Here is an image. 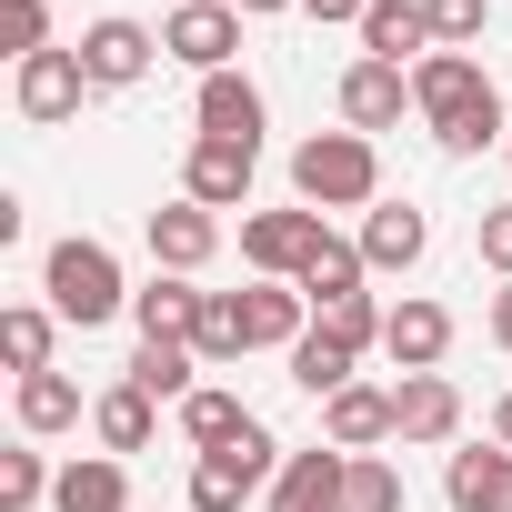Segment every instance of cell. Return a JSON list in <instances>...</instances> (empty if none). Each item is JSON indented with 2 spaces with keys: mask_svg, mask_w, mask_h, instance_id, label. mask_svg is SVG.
Returning a JSON list of instances; mask_svg holds the SVG:
<instances>
[{
  "mask_svg": "<svg viewBox=\"0 0 512 512\" xmlns=\"http://www.w3.org/2000/svg\"><path fill=\"white\" fill-rule=\"evenodd\" d=\"M292 201L302 211H372L382 201V151L362 131H312L292 151Z\"/></svg>",
  "mask_w": 512,
  "mask_h": 512,
  "instance_id": "6da1fadb",
  "label": "cell"
},
{
  "mask_svg": "<svg viewBox=\"0 0 512 512\" xmlns=\"http://www.w3.org/2000/svg\"><path fill=\"white\" fill-rule=\"evenodd\" d=\"M41 292H51V312H61V322H81V332H101L111 312H131V292H121V262H111V241H91V231L51 241V262H41Z\"/></svg>",
  "mask_w": 512,
  "mask_h": 512,
  "instance_id": "7a4b0ae2",
  "label": "cell"
},
{
  "mask_svg": "<svg viewBox=\"0 0 512 512\" xmlns=\"http://www.w3.org/2000/svg\"><path fill=\"white\" fill-rule=\"evenodd\" d=\"M282 462H292V452H282L262 422H251L231 452H201V462H191V512H241V502H272Z\"/></svg>",
  "mask_w": 512,
  "mask_h": 512,
  "instance_id": "3957f363",
  "label": "cell"
},
{
  "mask_svg": "<svg viewBox=\"0 0 512 512\" xmlns=\"http://www.w3.org/2000/svg\"><path fill=\"white\" fill-rule=\"evenodd\" d=\"M332 241V221L322 211H241V262L251 272H262V282H302V262H312V251Z\"/></svg>",
  "mask_w": 512,
  "mask_h": 512,
  "instance_id": "277c9868",
  "label": "cell"
},
{
  "mask_svg": "<svg viewBox=\"0 0 512 512\" xmlns=\"http://www.w3.org/2000/svg\"><path fill=\"white\" fill-rule=\"evenodd\" d=\"M492 101H502V91H492V71H482L472 51H432V61L412 71V111L432 121V141H442V131H462L472 111H492Z\"/></svg>",
  "mask_w": 512,
  "mask_h": 512,
  "instance_id": "5b68a950",
  "label": "cell"
},
{
  "mask_svg": "<svg viewBox=\"0 0 512 512\" xmlns=\"http://www.w3.org/2000/svg\"><path fill=\"white\" fill-rule=\"evenodd\" d=\"M11 101H21V121H31V131H61V121H81V101H91V71H81V51H41V61H21V71H11Z\"/></svg>",
  "mask_w": 512,
  "mask_h": 512,
  "instance_id": "8992f818",
  "label": "cell"
},
{
  "mask_svg": "<svg viewBox=\"0 0 512 512\" xmlns=\"http://www.w3.org/2000/svg\"><path fill=\"white\" fill-rule=\"evenodd\" d=\"M231 51H241V11L231 0H181V11L161 21V61H191L201 81L231 71Z\"/></svg>",
  "mask_w": 512,
  "mask_h": 512,
  "instance_id": "52a82bcc",
  "label": "cell"
},
{
  "mask_svg": "<svg viewBox=\"0 0 512 512\" xmlns=\"http://www.w3.org/2000/svg\"><path fill=\"white\" fill-rule=\"evenodd\" d=\"M71 51H81L91 91H131V81H151V61H161V31H141V21H91Z\"/></svg>",
  "mask_w": 512,
  "mask_h": 512,
  "instance_id": "ba28073f",
  "label": "cell"
},
{
  "mask_svg": "<svg viewBox=\"0 0 512 512\" xmlns=\"http://www.w3.org/2000/svg\"><path fill=\"white\" fill-rule=\"evenodd\" d=\"M251 161H262V151H241V141H191L181 201H201V211H251Z\"/></svg>",
  "mask_w": 512,
  "mask_h": 512,
  "instance_id": "9c48e42d",
  "label": "cell"
},
{
  "mask_svg": "<svg viewBox=\"0 0 512 512\" xmlns=\"http://www.w3.org/2000/svg\"><path fill=\"white\" fill-rule=\"evenodd\" d=\"M191 121H201V141L262 151V91H251V71H211V81L191 91Z\"/></svg>",
  "mask_w": 512,
  "mask_h": 512,
  "instance_id": "30bf717a",
  "label": "cell"
},
{
  "mask_svg": "<svg viewBox=\"0 0 512 512\" xmlns=\"http://www.w3.org/2000/svg\"><path fill=\"white\" fill-rule=\"evenodd\" d=\"M141 241H151L161 272H201L211 251H221V211H201V201H161V211L141 221Z\"/></svg>",
  "mask_w": 512,
  "mask_h": 512,
  "instance_id": "8fae6325",
  "label": "cell"
},
{
  "mask_svg": "<svg viewBox=\"0 0 512 512\" xmlns=\"http://www.w3.org/2000/svg\"><path fill=\"white\" fill-rule=\"evenodd\" d=\"M402 111H412V71H392V61H352V71H342V131L372 141V131H392Z\"/></svg>",
  "mask_w": 512,
  "mask_h": 512,
  "instance_id": "7c38bea8",
  "label": "cell"
},
{
  "mask_svg": "<svg viewBox=\"0 0 512 512\" xmlns=\"http://www.w3.org/2000/svg\"><path fill=\"white\" fill-rule=\"evenodd\" d=\"M462 432V392L442 372H402L392 382V442H452Z\"/></svg>",
  "mask_w": 512,
  "mask_h": 512,
  "instance_id": "4fadbf2b",
  "label": "cell"
},
{
  "mask_svg": "<svg viewBox=\"0 0 512 512\" xmlns=\"http://www.w3.org/2000/svg\"><path fill=\"white\" fill-rule=\"evenodd\" d=\"M342 472H352V452L312 442V452H292V462H282V482H272V502H262V512H342Z\"/></svg>",
  "mask_w": 512,
  "mask_h": 512,
  "instance_id": "5bb4252c",
  "label": "cell"
},
{
  "mask_svg": "<svg viewBox=\"0 0 512 512\" xmlns=\"http://www.w3.org/2000/svg\"><path fill=\"white\" fill-rule=\"evenodd\" d=\"M362 61H392V71H422L432 61L422 0H372V11H362Z\"/></svg>",
  "mask_w": 512,
  "mask_h": 512,
  "instance_id": "9a60e30c",
  "label": "cell"
},
{
  "mask_svg": "<svg viewBox=\"0 0 512 512\" xmlns=\"http://www.w3.org/2000/svg\"><path fill=\"white\" fill-rule=\"evenodd\" d=\"M382 352L402 362V372H442V352H452V312L442 302H392V322H382Z\"/></svg>",
  "mask_w": 512,
  "mask_h": 512,
  "instance_id": "2e32d148",
  "label": "cell"
},
{
  "mask_svg": "<svg viewBox=\"0 0 512 512\" xmlns=\"http://www.w3.org/2000/svg\"><path fill=\"white\" fill-rule=\"evenodd\" d=\"M241 312H251V352H302V332H312V292L302 282H251Z\"/></svg>",
  "mask_w": 512,
  "mask_h": 512,
  "instance_id": "e0dca14e",
  "label": "cell"
},
{
  "mask_svg": "<svg viewBox=\"0 0 512 512\" xmlns=\"http://www.w3.org/2000/svg\"><path fill=\"white\" fill-rule=\"evenodd\" d=\"M442 492H452V512H512V452H502V442H472V452H452Z\"/></svg>",
  "mask_w": 512,
  "mask_h": 512,
  "instance_id": "ac0fdd59",
  "label": "cell"
},
{
  "mask_svg": "<svg viewBox=\"0 0 512 512\" xmlns=\"http://www.w3.org/2000/svg\"><path fill=\"white\" fill-rule=\"evenodd\" d=\"M432 251V221L412 211V201H372V221H362V262L372 272H412Z\"/></svg>",
  "mask_w": 512,
  "mask_h": 512,
  "instance_id": "d6986e66",
  "label": "cell"
},
{
  "mask_svg": "<svg viewBox=\"0 0 512 512\" xmlns=\"http://www.w3.org/2000/svg\"><path fill=\"white\" fill-rule=\"evenodd\" d=\"M322 442H332V452H372V442H392V392H372V382L332 392V402H322Z\"/></svg>",
  "mask_w": 512,
  "mask_h": 512,
  "instance_id": "ffe728a7",
  "label": "cell"
},
{
  "mask_svg": "<svg viewBox=\"0 0 512 512\" xmlns=\"http://www.w3.org/2000/svg\"><path fill=\"white\" fill-rule=\"evenodd\" d=\"M51 512H131V472H121L111 452H81V462H61Z\"/></svg>",
  "mask_w": 512,
  "mask_h": 512,
  "instance_id": "44dd1931",
  "label": "cell"
},
{
  "mask_svg": "<svg viewBox=\"0 0 512 512\" xmlns=\"http://www.w3.org/2000/svg\"><path fill=\"white\" fill-rule=\"evenodd\" d=\"M131 322H141V342H191V322H201L191 272H151V292H131Z\"/></svg>",
  "mask_w": 512,
  "mask_h": 512,
  "instance_id": "7402d4cb",
  "label": "cell"
},
{
  "mask_svg": "<svg viewBox=\"0 0 512 512\" xmlns=\"http://www.w3.org/2000/svg\"><path fill=\"white\" fill-rule=\"evenodd\" d=\"M51 342H61V312L51 302H11V312H0V362H11L21 382L51 372Z\"/></svg>",
  "mask_w": 512,
  "mask_h": 512,
  "instance_id": "603a6c76",
  "label": "cell"
},
{
  "mask_svg": "<svg viewBox=\"0 0 512 512\" xmlns=\"http://www.w3.org/2000/svg\"><path fill=\"white\" fill-rule=\"evenodd\" d=\"M191 352H201V372H221V362H241V352H251V312H241V292H201Z\"/></svg>",
  "mask_w": 512,
  "mask_h": 512,
  "instance_id": "cb8c5ba5",
  "label": "cell"
},
{
  "mask_svg": "<svg viewBox=\"0 0 512 512\" xmlns=\"http://www.w3.org/2000/svg\"><path fill=\"white\" fill-rule=\"evenodd\" d=\"M121 382H141L151 402H191V392H201V352H191V342H141Z\"/></svg>",
  "mask_w": 512,
  "mask_h": 512,
  "instance_id": "d4e9b609",
  "label": "cell"
},
{
  "mask_svg": "<svg viewBox=\"0 0 512 512\" xmlns=\"http://www.w3.org/2000/svg\"><path fill=\"white\" fill-rule=\"evenodd\" d=\"M151 412H161V402H151L141 382H111V392L91 402V432H101V452H111V462H121V452H141V442H151Z\"/></svg>",
  "mask_w": 512,
  "mask_h": 512,
  "instance_id": "484cf974",
  "label": "cell"
},
{
  "mask_svg": "<svg viewBox=\"0 0 512 512\" xmlns=\"http://www.w3.org/2000/svg\"><path fill=\"white\" fill-rule=\"evenodd\" d=\"M362 272H372V262H362V241H342V231H332V241L312 251V262H302V292H312V312L352 302V292H362Z\"/></svg>",
  "mask_w": 512,
  "mask_h": 512,
  "instance_id": "4316f807",
  "label": "cell"
},
{
  "mask_svg": "<svg viewBox=\"0 0 512 512\" xmlns=\"http://www.w3.org/2000/svg\"><path fill=\"white\" fill-rule=\"evenodd\" d=\"M71 422H81V382H71V372H31V382H21V432L51 442V432H71Z\"/></svg>",
  "mask_w": 512,
  "mask_h": 512,
  "instance_id": "83f0119b",
  "label": "cell"
},
{
  "mask_svg": "<svg viewBox=\"0 0 512 512\" xmlns=\"http://www.w3.org/2000/svg\"><path fill=\"white\" fill-rule=\"evenodd\" d=\"M352 362H362V352H342V342L312 322V332H302V352H292V382H302L312 402H332V392H352Z\"/></svg>",
  "mask_w": 512,
  "mask_h": 512,
  "instance_id": "f1b7e54d",
  "label": "cell"
},
{
  "mask_svg": "<svg viewBox=\"0 0 512 512\" xmlns=\"http://www.w3.org/2000/svg\"><path fill=\"white\" fill-rule=\"evenodd\" d=\"M181 432H191V452H231V442L251 432V412H241L231 392H211V382H201V392L181 402Z\"/></svg>",
  "mask_w": 512,
  "mask_h": 512,
  "instance_id": "f546056e",
  "label": "cell"
},
{
  "mask_svg": "<svg viewBox=\"0 0 512 512\" xmlns=\"http://www.w3.org/2000/svg\"><path fill=\"white\" fill-rule=\"evenodd\" d=\"M342 512H402V472H392L382 452H352V472H342Z\"/></svg>",
  "mask_w": 512,
  "mask_h": 512,
  "instance_id": "4dcf8cb0",
  "label": "cell"
},
{
  "mask_svg": "<svg viewBox=\"0 0 512 512\" xmlns=\"http://www.w3.org/2000/svg\"><path fill=\"white\" fill-rule=\"evenodd\" d=\"M422 21H432V51H472L492 31V0H422Z\"/></svg>",
  "mask_w": 512,
  "mask_h": 512,
  "instance_id": "1f68e13d",
  "label": "cell"
},
{
  "mask_svg": "<svg viewBox=\"0 0 512 512\" xmlns=\"http://www.w3.org/2000/svg\"><path fill=\"white\" fill-rule=\"evenodd\" d=\"M51 482H61V472H51L41 452H0V512H41Z\"/></svg>",
  "mask_w": 512,
  "mask_h": 512,
  "instance_id": "d6a6232c",
  "label": "cell"
},
{
  "mask_svg": "<svg viewBox=\"0 0 512 512\" xmlns=\"http://www.w3.org/2000/svg\"><path fill=\"white\" fill-rule=\"evenodd\" d=\"M312 322H322V332H332V342H342V352H372V342H382V322H392V312H382V302H372V292H352V302H332V312H312Z\"/></svg>",
  "mask_w": 512,
  "mask_h": 512,
  "instance_id": "836d02e7",
  "label": "cell"
},
{
  "mask_svg": "<svg viewBox=\"0 0 512 512\" xmlns=\"http://www.w3.org/2000/svg\"><path fill=\"white\" fill-rule=\"evenodd\" d=\"M0 41H11V61H41L51 51V0H0Z\"/></svg>",
  "mask_w": 512,
  "mask_h": 512,
  "instance_id": "e575fe53",
  "label": "cell"
},
{
  "mask_svg": "<svg viewBox=\"0 0 512 512\" xmlns=\"http://www.w3.org/2000/svg\"><path fill=\"white\" fill-rule=\"evenodd\" d=\"M472 251H482V262H492V272H502V282H512V201H502V211H482V221H472Z\"/></svg>",
  "mask_w": 512,
  "mask_h": 512,
  "instance_id": "d590c367",
  "label": "cell"
},
{
  "mask_svg": "<svg viewBox=\"0 0 512 512\" xmlns=\"http://www.w3.org/2000/svg\"><path fill=\"white\" fill-rule=\"evenodd\" d=\"M302 11H312L322 31H332V21H352V31H362V11H372V0H302Z\"/></svg>",
  "mask_w": 512,
  "mask_h": 512,
  "instance_id": "8d00e7d4",
  "label": "cell"
},
{
  "mask_svg": "<svg viewBox=\"0 0 512 512\" xmlns=\"http://www.w3.org/2000/svg\"><path fill=\"white\" fill-rule=\"evenodd\" d=\"M482 332H492V342H502V352H512V282H502V292H492V312H482Z\"/></svg>",
  "mask_w": 512,
  "mask_h": 512,
  "instance_id": "74e56055",
  "label": "cell"
},
{
  "mask_svg": "<svg viewBox=\"0 0 512 512\" xmlns=\"http://www.w3.org/2000/svg\"><path fill=\"white\" fill-rule=\"evenodd\" d=\"M241 21H272V11H302V0H231Z\"/></svg>",
  "mask_w": 512,
  "mask_h": 512,
  "instance_id": "f35d334b",
  "label": "cell"
},
{
  "mask_svg": "<svg viewBox=\"0 0 512 512\" xmlns=\"http://www.w3.org/2000/svg\"><path fill=\"white\" fill-rule=\"evenodd\" d=\"M492 442H502V452H512V392H502V402H492Z\"/></svg>",
  "mask_w": 512,
  "mask_h": 512,
  "instance_id": "ab89813d",
  "label": "cell"
},
{
  "mask_svg": "<svg viewBox=\"0 0 512 512\" xmlns=\"http://www.w3.org/2000/svg\"><path fill=\"white\" fill-rule=\"evenodd\" d=\"M502 151H512V141H502Z\"/></svg>",
  "mask_w": 512,
  "mask_h": 512,
  "instance_id": "60d3db41",
  "label": "cell"
}]
</instances>
